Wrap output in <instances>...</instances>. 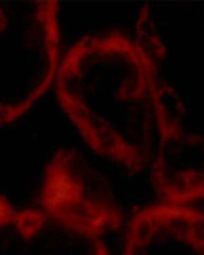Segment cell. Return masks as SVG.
Masks as SVG:
<instances>
[{"mask_svg":"<svg viewBox=\"0 0 204 255\" xmlns=\"http://www.w3.org/2000/svg\"><path fill=\"white\" fill-rule=\"evenodd\" d=\"M60 108L86 145L132 172L149 168L158 140V64L136 35H85L61 57L55 80Z\"/></svg>","mask_w":204,"mask_h":255,"instance_id":"6da1fadb","label":"cell"},{"mask_svg":"<svg viewBox=\"0 0 204 255\" xmlns=\"http://www.w3.org/2000/svg\"><path fill=\"white\" fill-rule=\"evenodd\" d=\"M61 57L57 1L0 0V127L18 121L48 93Z\"/></svg>","mask_w":204,"mask_h":255,"instance_id":"7a4b0ae2","label":"cell"},{"mask_svg":"<svg viewBox=\"0 0 204 255\" xmlns=\"http://www.w3.org/2000/svg\"><path fill=\"white\" fill-rule=\"evenodd\" d=\"M37 208L57 226L82 235L104 238L123 224L108 183L70 148L57 149L45 164Z\"/></svg>","mask_w":204,"mask_h":255,"instance_id":"3957f363","label":"cell"},{"mask_svg":"<svg viewBox=\"0 0 204 255\" xmlns=\"http://www.w3.org/2000/svg\"><path fill=\"white\" fill-rule=\"evenodd\" d=\"M123 255H204V212L161 202L135 213Z\"/></svg>","mask_w":204,"mask_h":255,"instance_id":"277c9868","label":"cell"},{"mask_svg":"<svg viewBox=\"0 0 204 255\" xmlns=\"http://www.w3.org/2000/svg\"><path fill=\"white\" fill-rule=\"evenodd\" d=\"M44 215L38 208H18L0 193V236L10 231H34L42 224Z\"/></svg>","mask_w":204,"mask_h":255,"instance_id":"5b68a950","label":"cell"}]
</instances>
